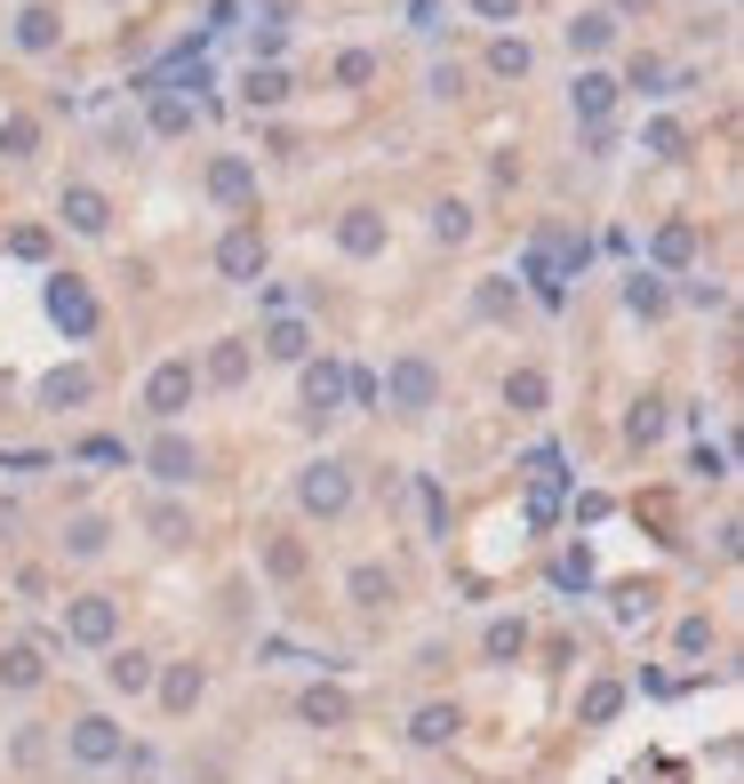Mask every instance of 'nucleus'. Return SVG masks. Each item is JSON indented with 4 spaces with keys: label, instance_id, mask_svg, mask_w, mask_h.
<instances>
[{
    "label": "nucleus",
    "instance_id": "1",
    "mask_svg": "<svg viewBox=\"0 0 744 784\" xmlns=\"http://www.w3.org/2000/svg\"><path fill=\"white\" fill-rule=\"evenodd\" d=\"M377 393L400 408V417H425V408L441 400V368H432L425 353H400V360L385 368V385H377Z\"/></svg>",
    "mask_w": 744,
    "mask_h": 784
},
{
    "label": "nucleus",
    "instance_id": "2",
    "mask_svg": "<svg viewBox=\"0 0 744 784\" xmlns=\"http://www.w3.org/2000/svg\"><path fill=\"white\" fill-rule=\"evenodd\" d=\"M296 504H304V513H313V521H336V513H345V504H353V472L336 464V457L304 464V472H296Z\"/></svg>",
    "mask_w": 744,
    "mask_h": 784
},
{
    "label": "nucleus",
    "instance_id": "3",
    "mask_svg": "<svg viewBox=\"0 0 744 784\" xmlns=\"http://www.w3.org/2000/svg\"><path fill=\"white\" fill-rule=\"evenodd\" d=\"M64 753H73L81 769H113V761H128V736L105 721V712H81V721L64 729Z\"/></svg>",
    "mask_w": 744,
    "mask_h": 784
},
{
    "label": "nucleus",
    "instance_id": "4",
    "mask_svg": "<svg viewBox=\"0 0 744 784\" xmlns=\"http://www.w3.org/2000/svg\"><path fill=\"white\" fill-rule=\"evenodd\" d=\"M113 633H120L113 593H81L73 608H64V640H81V649H113Z\"/></svg>",
    "mask_w": 744,
    "mask_h": 784
},
{
    "label": "nucleus",
    "instance_id": "5",
    "mask_svg": "<svg viewBox=\"0 0 744 784\" xmlns=\"http://www.w3.org/2000/svg\"><path fill=\"white\" fill-rule=\"evenodd\" d=\"M217 272H224L232 289H256L264 281V232L256 224H232L224 241H217Z\"/></svg>",
    "mask_w": 744,
    "mask_h": 784
},
{
    "label": "nucleus",
    "instance_id": "6",
    "mask_svg": "<svg viewBox=\"0 0 744 784\" xmlns=\"http://www.w3.org/2000/svg\"><path fill=\"white\" fill-rule=\"evenodd\" d=\"M145 408L160 425H177L185 408H192V360H160L153 377H145Z\"/></svg>",
    "mask_w": 744,
    "mask_h": 784
},
{
    "label": "nucleus",
    "instance_id": "7",
    "mask_svg": "<svg viewBox=\"0 0 744 784\" xmlns=\"http://www.w3.org/2000/svg\"><path fill=\"white\" fill-rule=\"evenodd\" d=\"M49 321H56L64 336H96V296H88V281L56 272V281H49Z\"/></svg>",
    "mask_w": 744,
    "mask_h": 784
},
{
    "label": "nucleus",
    "instance_id": "8",
    "mask_svg": "<svg viewBox=\"0 0 744 784\" xmlns=\"http://www.w3.org/2000/svg\"><path fill=\"white\" fill-rule=\"evenodd\" d=\"M56 209H64V224H73L81 241H105V232H113V200L96 192V185H64Z\"/></svg>",
    "mask_w": 744,
    "mask_h": 784
},
{
    "label": "nucleus",
    "instance_id": "9",
    "mask_svg": "<svg viewBox=\"0 0 744 784\" xmlns=\"http://www.w3.org/2000/svg\"><path fill=\"white\" fill-rule=\"evenodd\" d=\"M145 464H153V481H160V489H185L192 472H200V449H192L185 432H160L153 449H145Z\"/></svg>",
    "mask_w": 744,
    "mask_h": 784
},
{
    "label": "nucleus",
    "instance_id": "10",
    "mask_svg": "<svg viewBox=\"0 0 744 784\" xmlns=\"http://www.w3.org/2000/svg\"><path fill=\"white\" fill-rule=\"evenodd\" d=\"M209 200H224V209L256 200V168H249L241 153H217V160H209Z\"/></svg>",
    "mask_w": 744,
    "mask_h": 784
},
{
    "label": "nucleus",
    "instance_id": "11",
    "mask_svg": "<svg viewBox=\"0 0 744 784\" xmlns=\"http://www.w3.org/2000/svg\"><path fill=\"white\" fill-rule=\"evenodd\" d=\"M568 105H577V121H585V128H600L608 113H617V73H600V64H593V73H577Z\"/></svg>",
    "mask_w": 744,
    "mask_h": 784
},
{
    "label": "nucleus",
    "instance_id": "12",
    "mask_svg": "<svg viewBox=\"0 0 744 784\" xmlns=\"http://www.w3.org/2000/svg\"><path fill=\"white\" fill-rule=\"evenodd\" d=\"M336 249L345 257H385V217L377 209H345L336 217Z\"/></svg>",
    "mask_w": 744,
    "mask_h": 784
},
{
    "label": "nucleus",
    "instance_id": "13",
    "mask_svg": "<svg viewBox=\"0 0 744 784\" xmlns=\"http://www.w3.org/2000/svg\"><path fill=\"white\" fill-rule=\"evenodd\" d=\"M153 689H160L168 712H192L200 689H209V672H200V665H168V672H153Z\"/></svg>",
    "mask_w": 744,
    "mask_h": 784
},
{
    "label": "nucleus",
    "instance_id": "14",
    "mask_svg": "<svg viewBox=\"0 0 744 784\" xmlns=\"http://www.w3.org/2000/svg\"><path fill=\"white\" fill-rule=\"evenodd\" d=\"M649 257H657L664 272H681V264H696V224H689V217H672V224H657V241H649Z\"/></svg>",
    "mask_w": 744,
    "mask_h": 784
},
{
    "label": "nucleus",
    "instance_id": "15",
    "mask_svg": "<svg viewBox=\"0 0 744 784\" xmlns=\"http://www.w3.org/2000/svg\"><path fill=\"white\" fill-rule=\"evenodd\" d=\"M49 680V665H41V649H32V640H17V649H0V689H41Z\"/></svg>",
    "mask_w": 744,
    "mask_h": 784
},
{
    "label": "nucleus",
    "instance_id": "16",
    "mask_svg": "<svg viewBox=\"0 0 744 784\" xmlns=\"http://www.w3.org/2000/svg\"><path fill=\"white\" fill-rule=\"evenodd\" d=\"M105 680H113L120 697H145V689H153V657H145V649H113V657H105Z\"/></svg>",
    "mask_w": 744,
    "mask_h": 784
},
{
    "label": "nucleus",
    "instance_id": "17",
    "mask_svg": "<svg viewBox=\"0 0 744 784\" xmlns=\"http://www.w3.org/2000/svg\"><path fill=\"white\" fill-rule=\"evenodd\" d=\"M41 400H49V408H81V400H96V377H88V368H49V377H41Z\"/></svg>",
    "mask_w": 744,
    "mask_h": 784
},
{
    "label": "nucleus",
    "instance_id": "18",
    "mask_svg": "<svg viewBox=\"0 0 744 784\" xmlns=\"http://www.w3.org/2000/svg\"><path fill=\"white\" fill-rule=\"evenodd\" d=\"M241 105H256V113L289 105V73H281V64H249V81H241Z\"/></svg>",
    "mask_w": 744,
    "mask_h": 784
},
{
    "label": "nucleus",
    "instance_id": "19",
    "mask_svg": "<svg viewBox=\"0 0 744 784\" xmlns=\"http://www.w3.org/2000/svg\"><path fill=\"white\" fill-rule=\"evenodd\" d=\"M336 400H345V368H336V360H304V408L328 417Z\"/></svg>",
    "mask_w": 744,
    "mask_h": 784
},
{
    "label": "nucleus",
    "instance_id": "20",
    "mask_svg": "<svg viewBox=\"0 0 744 784\" xmlns=\"http://www.w3.org/2000/svg\"><path fill=\"white\" fill-rule=\"evenodd\" d=\"M553 400V385H545V368H513V377H504V408H513V417H536V408Z\"/></svg>",
    "mask_w": 744,
    "mask_h": 784
},
{
    "label": "nucleus",
    "instance_id": "21",
    "mask_svg": "<svg viewBox=\"0 0 744 784\" xmlns=\"http://www.w3.org/2000/svg\"><path fill=\"white\" fill-rule=\"evenodd\" d=\"M608 41H617V17H608V9H585V17H568V49H577V56H600Z\"/></svg>",
    "mask_w": 744,
    "mask_h": 784
},
{
    "label": "nucleus",
    "instance_id": "22",
    "mask_svg": "<svg viewBox=\"0 0 744 784\" xmlns=\"http://www.w3.org/2000/svg\"><path fill=\"white\" fill-rule=\"evenodd\" d=\"M296 712H304L313 729H345V721H353V697H345V689H304Z\"/></svg>",
    "mask_w": 744,
    "mask_h": 784
},
{
    "label": "nucleus",
    "instance_id": "23",
    "mask_svg": "<svg viewBox=\"0 0 744 784\" xmlns=\"http://www.w3.org/2000/svg\"><path fill=\"white\" fill-rule=\"evenodd\" d=\"M521 649H528V625H521V617H496V625L481 633V657H489V665H513Z\"/></svg>",
    "mask_w": 744,
    "mask_h": 784
},
{
    "label": "nucleus",
    "instance_id": "24",
    "mask_svg": "<svg viewBox=\"0 0 744 784\" xmlns=\"http://www.w3.org/2000/svg\"><path fill=\"white\" fill-rule=\"evenodd\" d=\"M664 304H672V289L657 281V272H632V281H625V313H640V321H657Z\"/></svg>",
    "mask_w": 744,
    "mask_h": 784
},
{
    "label": "nucleus",
    "instance_id": "25",
    "mask_svg": "<svg viewBox=\"0 0 744 784\" xmlns=\"http://www.w3.org/2000/svg\"><path fill=\"white\" fill-rule=\"evenodd\" d=\"M409 736L425 744V753H441V744L457 736V704H425V712H417V721H409Z\"/></svg>",
    "mask_w": 744,
    "mask_h": 784
},
{
    "label": "nucleus",
    "instance_id": "26",
    "mask_svg": "<svg viewBox=\"0 0 744 784\" xmlns=\"http://www.w3.org/2000/svg\"><path fill=\"white\" fill-rule=\"evenodd\" d=\"M264 353H273V360H304V353H313V328H304V321H273V328H264Z\"/></svg>",
    "mask_w": 744,
    "mask_h": 784
},
{
    "label": "nucleus",
    "instance_id": "27",
    "mask_svg": "<svg viewBox=\"0 0 744 784\" xmlns=\"http://www.w3.org/2000/svg\"><path fill=\"white\" fill-rule=\"evenodd\" d=\"M17 41H24L32 56H49V49L64 41V24H56V9H24V17H17Z\"/></svg>",
    "mask_w": 744,
    "mask_h": 784
},
{
    "label": "nucleus",
    "instance_id": "28",
    "mask_svg": "<svg viewBox=\"0 0 744 784\" xmlns=\"http://www.w3.org/2000/svg\"><path fill=\"white\" fill-rule=\"evenodd\" d=\"M528 64H536V49L521 41V32H504V41L489 49V73H496V81H521V73H528Z\"/></svg>",
    "mask_w": 744,
    "mask_h": 784
},
{
    "label": "nucleus",
    "instance_id": "29",
    "mask_svg": "<svg viewBox=\"0 0 744 784\" xmlns=\"http://www.w3.org/2000/svg\"><path fill=\"white\" fill-rule=\"evenodd\" d=\"M105 544H113V529L96 521V513H81L73 529H64V553H73V561H96V553H105Z\"/></svg>",
    "mask_w": 744,
    "mask_h": 784
},
{
    "label": "nucleus",
    "instance_id": "30",
    "mask_svg": "<svg viewBox=\"0 0 744 784\" xmlns=\"http://www.w3.org/2000/svg\"><path fill=\"white\" fill-rule=\"evenodd\" d=\"M209 377H217V385H241V377H249V345H241V336H217Z\"/></svg>",
    "mask_w": 744,
    "mask_h": 784
},
{
    "label": "nucleus",
    "instance_id": "31",
    "mask_svg": "<svg viewBox=\"0 0 744 784\" xmlns=\"http://www.w3.org/2000/svg\"><path fill=\"white\" fill-rule=\"evenodd\" d=\"M353 600H360V608H385V600H392V568L360 561V568H353Z\"/></svg>",
    "mask_w": 744,
    "mask_h": 784
},
{
    "label": "nucleus",
    "instance_id": "32",
    "mask_svg": "<svg viewBox=\"0 0 744 784\" xmlns=\"http://www.w3.org/2000/svg\"><path fill=\"white\" fill-rule=\"evenodd\" d=\"M617 712H625V689H617V680H593V689H585V729L617 721Z\"/></svg>",
    "mask_w": 744,
    "mask_h": 784
},
{
    "label": "nucleus",
    "instance_id": "33",
    "mask_svg": "<svg viewBox=\"0 0 744 784\" xmlns=\"http://www.w3.org/2000/svg\"><path fill=\"white\" fill-rule=\"evenodd\" d=\"M657 432H664V400L649 393V400H632V417H625V440H640V449H649Z\"/></svg>",
    "mask_w": 744,
    "mask_h": 784
},
{
    "label": "nucleus",
    "instance_id": "34",
    "mask_svg": "<svg viewBox=\"0 0 744 784\" xmlns=\"http://www.w3.org/2000/svg\"><path fill=\"white\" fill-rule=\"evenodd\" d=\"M185 128H192V105L160 88V96H153V136H185Z\"/></svg>",
    "mask_w": 744,
    "mask_h": 784
},
{
    "label": "nucleus",
    "instance_id": "35",
    "mask_svg": "<svg viewBox=\"0 0 744 784\" xmlns=\"http://www.w3.org/2000/svg\"><path fill=\"white\" fill-rule=\"evenodd\" d=\"M32 145H41V121H24V113H9V121H0V153H9V160H24Z\"/></svg>",
    "mask_w": 744,
    "mask_h": 784
},
{
    "label": "nucleus",
    "instance_id": "36",
    "mask_svg": "<svg viewBox=\"0 0 744 784\" xmlns=\"http://www.w3.org/2000/svg\"><path fill=\"white\" fill-rule=\"evenodd\" d=\"M432 241H472V209L464 200H441V209H432Z\"/></svg>",
    "mask_w": 744,
    "mask_h": 784
},
{
    "label": "nucleus",
    "instance_id": "37",
    "mask_svg": "<svg viewBox=\"0 0 744 784\" xmlns=\"http://www.w3.org/2000/svg\"><path fill=\"white\" fill-rule=\"evenodd\" d=\"M513 304H521V289H513V281H481V296H472V313H481V321H504Z\"/></svg>",
    "mask_w": 744,
    "mask_h": 784
},
{
    "label": "nucleus",
    "instance_id": "38",
    "mask_svg": "<svg viewBox=\"0 0 744 784\" xmlns=\"http://www.w3.org/2000/svg\"><path fill=\"white\" fill-rule=\"evenodd\" d=\"M153 536H160V544H185V536H192L185 504H153Z\"/></svg>",
    "mask_w": 744,
    "mask_h": 784
},
{
    "label": "nucleus",
    "instance_id": "39",
    "mask_svg": "<svg viewBox=\"0 0 744 784\" xmlns=\"http://www.w3.org/2000/svg\"><path fill=\"white\" fill-rule=\"evenodd\" d=\"M9 257L41 264V257H49V232H41V224H17V232H9Z\"/></svg>",
    "mask_w": 744,
    "mask_h": 784
},
{
    "label": "nucleus",
    "instance_id": "40",
    "mask_svg": "<svg viewBox=\"0 0 744 784\" xmlns=\"http://www.w3.org/2000/svg\"><path fill=\"white\" fill-rule=\"evenodd\" d=\"M368 73H377V56H368V49H345V56H336V81H345V88H360Z\"/></svg>",
    "mask_w": 744,
    "mask_h": 784
},
{
    "label": "nucleus",
    "instance_id": "41",
    "mask_svg": "<svg viewBox=\"0 0 744 784\" xmlns=\"http://www.w3.org/2000/svg\"><path fill=\"white\" fill-rule=\"evenodd\" d=\"M264 568H273V576H304V544H289V536H281L273 553H264Z\"/></svg>",
    "mask_w": 744,
    "mask_h": 784
},
{
    "label": "nucleus",
    "instance_id": "42",
    "mask_svg": "<svg viewBox=\"0 0 744 784\" xmlns=\"http://www.w3.org/2000/svg\"><path fill=\"white\" fill-rule=\"evenodd\" d=\"M649 153H681V121H649V136H640Z\"/></svg>",
    "mask_w": 744,
    "mask_h": 784
},
{
    "label": "nucleus",
    "instance_id": "43",
    "mask_svg": "<svg viewBox=\"0 0 744 784\" xmlns=\"http://www.w3.org/2000/svg\"><path fill=\"white\" fill-rule=\"evenodd\" d=\"M632 88H649V96H664V64H657V56H632Z\"/></svg>",
    "mask_w": 744,
    "mask_h": 784
},
{
    "label": "nucleus",
    "instance_id": "44",
    "mask_svg": "<svg viewBox=\"0 0 744 784\" xmlns=\"http://www.w3.org/2000/svg\"><path fill=\"white\" fill-rule=\"evenodd\" d=\"M672 640H681V657H696V649H713V625H704V617H689Z\"/></svg>",
    "mask_w": 744,
    "mask_h": 784
},
{
    "label": "nucleus",
    "instance_id": "45",
    "mask_svg": "<svg viewBox=\"0 0 744 784\" xmlns=\"http://www.w3.org/2000/svg\"><path fill=\"white\" fill-rule=\"evenodd\" d=\"M689 472H704V481H729V449H696Z\"/></svg>",
    "mask_w": 744,
    "mask_h": 784
},
{
    "label": "nucleus",
    "instance_id": "46",
    "mask_svg": "<svg viewBox=\"0 0 744 784\" xmlns=\"http://www.w3.org/2000/svg\"><path fill=\"white\" fill-rule=\"evenodd\" d=\"M472 17H489V24H521V0H472Z\"/></svg>",
    "mask_w": 744,
    "mask_h": 784
},
{
    "label": "nucleus",
    "instance_id": "47",
    "mask_svg": "<svg viewBox=\"0 0 744 784\" xmlns=\"http://www.w3.org/2000/svg\"><path fill=\"white\" fill-rule=\"evenodd\" d=\"M560 585H568V593H585V585H593V561H585V553H568V561H560Z\"/></svg>",
    "mask_w": 744,
    "mask_h": 784
},
{
    "label": "nucleus",
    "instance_id": "48",
    "mask_svg": "<svg viewBox=\"0 0 744 784\" xmlns=\"http://www.w3.org/2000/svg\"><path fill=\"white\" fill-rule=\"evenodd\" d=\"M49 457H32V449H0V472H41Z\"/></svg>",
    "mask_w": 744,
    "mask_h": 784
},
{
    "label": "nucleus",
    "instance_id": "49",
    "mask_svg": "<svg viewBox=\"0 0 744 784\" xmlns=\"http://www.w3.org/2000/svg\"><path fill=\"white\" fill-rule=\"evenodd\" d=\"M409 17H417V24L432 32V17H441V0H409Z\"/></svg>",
    "mask_w": 744,
    "mask_h": 784
},
{
    "label": "nucleus",
    "instance_id": "50",
    "mask_svg": "<svg viewBox=\"0 0 744 784\" xmlns=\"http://www.w3.org/2000/svg\"><path fill=\"white\" fill-rule=\"evenodd\" d=\"M617 9H649V0H617ZM617 9H608V17H617Z\"/></svg>",
    "mask_w": 744,
    "mask_h": 784
}]
</instances>
